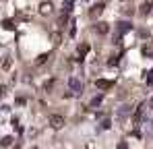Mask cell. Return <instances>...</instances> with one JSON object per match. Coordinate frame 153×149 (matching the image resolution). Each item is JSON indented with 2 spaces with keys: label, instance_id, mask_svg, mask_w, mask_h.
<instances>
[{
  "label": "cell",
  "instance_id": "cell-1",
  "mask_svg": "<svg viewBox=\"0 0 153 149\" xmlns=\"http://www.w3.org/2000/svg\"><path fill=\"white\" fill-rule=\"evenodd\" d=\"M68 87H71L73 93H81V91H83V83H81L79 79H71V81H68Z\"/></svg>",
  "mask_w": 153,
  "mask_h": 149
},
{
  "label": "cell",
  "instance_id": "cell-2",
  "mask_svg": "<svg viewBox=\"0 0 153 149\" xmlns=\"http://www.w3.org/2000/svg\"><path fill=\"white\" fill-rule=\"evenodd\" d=\"M50 124H52V128H62L64 126V118L62 116H50Z\"/></svg>",
  "mask_w": 153,
  "mask_h": 149
},
{
  "label": "cell",
  "instance_id": "cell-3",
  "mask_svg": "<svg viewBox=\"0 0 153 149\" xmlns=\"http://www.w3.org/2000/svg\"><path fill=\"white\" fill-rule=\"evenodd\" d=\"M95 87H97V89H110V87H114V81H105V79H97V81H95Z\"/></svg>",
  "mask_w": 153,
  "mask_h": 149
},
{
  "label": "cell",
  "instance_id": "cell-4",
  "mask_svg": "<svg viewBox=\"0 0 153 149\" xmlns=\"http://www.w3.org/2000/svg\"><path fill=\"white\" fill-rule=\"evenodd\" d=\"M87 52H89V44H83V46H79V50H76V56H79V58H76V60H83V56H85Z\"/></svg>",
  "mask_w": 153,
  "mask_h": 149
},
{
  "label": "cell",
  "instance_id": "cell-5",
  "mask_svg": "<svg viewBox=\"0 0 153 149\" xmlns=\"http://www.w3.org/2000/svg\"><path fill=\"white\" fill-rule=\"evenodd\" d=\"M39 10H42V15H50L52 13V4L50 2H44V4L39 6Z\"/></svg>",
  "mask_w": 153,
  "mask_h": 149
},
{
  "label": "cell",
  "instance_id": "cell-6",
  "mask_svg": "<svg viewBox=\"0 0 153 149\" xmlns=\"http://www.w3.org/2000/svg\"><path fill=\"white\" fill-rule=\"evenodd\" d=\"M0 69H10V56H4V60L0 62Z\"/></svg>",
  "mask_w": 153,
  "mask_h": 149
},
{
  "label": "cell",
  "instance_id": "cell-7",
  "mask_svg": "<svg viewBox=\"0 0 153 149\" xmlns=\"http://www.w3.org/2000/svg\"><path fill=\"white\" fill-rule=\"evenodd\" d=\"M100 33H108V23H97V27H95Z\"/></svg>",
  "mask_w": 153,
  "mask_h": 149
},
{
  "label": "cell",
  "instance_id": "cell-8",
  "mask_svg": "<svg viewBox=\"0 0 153 149\" xmlns=\"http://www.w3.org/2000/svg\"><path fill=\"white\" fill-rule=\"evenodd\" d=\"M103 10V4H97V6H93V10H91V15H100Z\"/></svg>",
  "mask_w": 153,
  "mask_h": 149
},
{
  "label": "cell",
  "instance_id": "cell-9",
  "mask_svg": "<svg viewBox=\"0 0 153 149\" xmlns=\"http://www.w3.org/2000/svg\"><path fill=\"white\" fill-rule=\"evenodd\" d=\"M126 29H130V25H128V23H120V27H118V33H124Z\"/></svg>",
  "mask_w": 153,
  "mask_h": 149
},
{
  "label": "cell",
  "instance_id": "cell-10",
  "mask_svg": "<svg viewBox=\"0 0 153 149\" xmlns=\"http://www.w3.org/2000/svg\"><path fill=\"white\" fill-rule=\"evenodd\" d=\"M10 141H13L10 137H4V139L0 141V145H2V147H6V145H10Z\"/></svg>",
  "mask_w": 153,
  "mask_h": 149
},
{
  "label": "cell",
  "instance_id": "cell-11",
  "mask_svg": "<svg viewBox=\"0 0 153 149\" xmlns=\"http://www.w3.org/2000/svg\"><path fill=\"white\" fill-rule=\"evenodd\" d=\"M2 27H4V29H15L13 21H4V23H2Z\"/></svg>",
  "mask_w": 153,
  "mask_h": 149
},
{
  "label": "cell",
  "instance_id": "cell-12",
  "mask_svg": "<svg viewBox=\"0 0 153 149\" xmlns=\"http://www.w3.org/2000/svg\"><path fill=\"white\" fill-rule=\"evenodd\" d=\"M46 60H48V54H42V56H39V58H37V64H44V62H46Z\"/></svg>",
  "mask_w": 153,
  "mask_h": 149
},
{
  "label": "cell",
  "instance_id": "cell-13",
  "mask_svg": "<svg viewBox=\"0 0 153 149\" xmlns=\"http://www.w3.org/2000/svg\"><path fill=\"white\" fill-rule=\"evenodd\" d=\"M147 85H153V71L149 73V77H147Z\"/></svg>",
  "mask_w": 153,
  "mask_h": 149
},
{
  "label": "cell",
  "instance_id": "cell-14",
  "mask_svg": "<svg viewBox=\"0 0 153 149\" xmlns=\"http://www.w3.org/2000/svg\"><path fill=\"white\" fill-rule=\"evenodd\" d=\"M118 149H128V145H126V143H120V145H118Z\"/></svg>",
  "mask_w": 153,
  "mask_h": 149
}]
</instances>
